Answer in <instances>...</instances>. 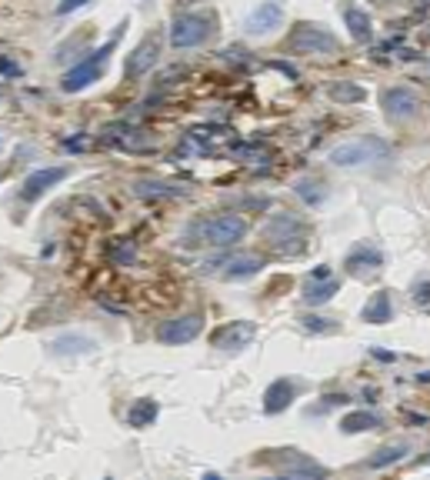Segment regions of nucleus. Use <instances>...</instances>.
<instances>
[{"mask_svg": "<svg viewBox=\"0 0 430 480\" xmlns=\"http://www.w3.org/2000/svg\"><path fill=\"white\" fill-rule=\"evenodd\" d=\"M260 237H264L270 247H277L280 253H293L304 247L307 227L293 214H274L264 227H260Z\"/></svg>", "mask_w": 430, "mask_h": 480, "instance_id": "nucleus-6", "label": "nucleus"}, {"mask_svg": "<svg viewBox=\"0 0 430 480\" xmlns=\"http://www.w3.org/2000/svg\"><path fill=\"white\" fill-rule=\"evenodd\" d=\"M264 267H267V260L260 253H241V257H230L220 277L224 280H251V277H257Z\"/></svg>", "mask_w": 430, "mask_h": 480, "instance_id": "nucleus-16", "label": "nucleus"}, {"mask_svg": "<svg viewBox=\"0 0 430 480\" xmlns=\"http://www.w3.org/2000/svg\"><path fill=\"white\" fill-rule=\"evenodd\" d=\"M267 457H257L260 464H267V467L274 470V474H280V477H327V467L324 464H317L314 457H307L304 450H293V447H287V450H264Z\"/></svg>", "mask_w": 430, "mask_h": 480, "instance_id": "nucleus-5", "label": "nucleus"}, {"mask_svg": "<svg viewBox=\"0 0 430 480\" xmlns=\"http://www.w3.org/2000/svg\"><path fill=\"white\" fill-rule=\"evenodd\" d=\"M380 267H384V253L370 244H357L354 251L343 257V270L350 277H367V274H377Z\"/></svg>", "mask_w": 430, "mask_h": 480, "instance_id": "nucleus-15", "label": "nucleus"}, {"mask_svg": "<svg viewBox=\"0 0 430 480\" xmlns=\"http://www.w3.org/2000/svg\"><path fill=\"white\" fill-rule=\"evenodd\" d=\"M124 27H127V20H120V24H117V30H114V37L107 40V44H101L97 51H90V57H84L80 63H74V67L61 77V90H63V94H80V90L94 87V84L101 80L103 63L110 61V53L117 51V44H120V37H124Z\"/></svg>", "mask_w": 430, "mask_h": 480, "instance_id": "nucleus-1", "label": "nucleus"}, {"mask_svg": "<svg viewBox=\"0 0 430 480\" xmlns=\"http://www.w3.org/2000/svg\"><path fill=\"white\" fill-rule=\"evenodd\" d=\"M67 177H70V167H44V170H34V174H27L24 187H20V201H37L40 194L53 190Z\"/></svg>", "mask_w": 430, "mask_h": 480, "instance_id": "nucleus-14", "label": "nucleus"}, {"mask_svg": "<svg viewBox=\"0 0 430 480\" xmlns=\"http://www.w3.org/2000/svg\"><path fill=\"white\" fill-rule=\"evenodd\" d=\"M287 47L293 53H304V57H330V53L341 51V40L324 24H293Z\"/></svg>", "mask_w": 430, "mask_h": 480, "instance_id": "nucleus-4", "label": "nucleus"}, {"mask_svg": "<svg viewBox=\"0 0 430 480\" xmlns=\"http://www.w3.org/2000/svg\"><path fill=\"white\" fill-rule=\"evenodd\" d=\"M201 334H203V317L201 314H180V317H170V320H164V324L157 327V341H160V343H170V347H177V343L197 341Z\"/></svg>", "mask_w": 430, "mask_h": 480, "instance_id": "nucleus-8", "label": "nucleus"}, {"mask_svg": "<svg viewBox=\"0 0 430 480\" xmlns=\"http://www.w3.org/2000/svg\"><path fill=\"white\" fill-rule=\"evenodd\" d=\"M380 107L391 120H414L420 114V97L414 87H387L380 94Z\"/></svg>", "mask_w": 430, "mask_h": 480, "instance_id": "nucleus-10", "label": "nucleus"}, {"mask_svg": "<svg viewBox=\"0 0 430 480\" xmlns=\"http://www.w3.org/2000/svg\"><path fill=\"white\" fill-rule=\"evenodd\" d=\"M157 414H160L157 400H151V397H140V400H134V404H130V410H127V424H130L134 430H144V427H151L153 420H157Z\"/></svg>", "mask_w": 430, "mask_h": 480, "instance_id": "nucleus-23", "label": "nucleus"}, {"mask_svg": "<svg viewBox=\"0 0 430 480\" xmlns=\"http://www.w3.org/2000/svg\"><path fill=\"white\" fill-rule=\"evenodd\" d=\"M407 454H410V441H391V443H384V447H380L370 460H364V467H367V470L393 467V464H400Z\"/></svg>", "mask_w": 430, "mask_h": 480, "instance_id": "nucleus-19", "label": "nucleus"}, {"mask_svg": "<svg viewBox=\"0 0 430 480\" xmlns=\"http://www.w3.org/2000/svg\"><path fill=\"white\" fill-rule=\"evenodd\" d=\"M293 194H297L304 203H310V207L327 201V187H324V180H314V177H301L297 184H293Z\"/></svg>", "mask_w": 430, "mask_h": 480, "instance_id": "nucleus-25", "label": "nucleus"}, {"mask_svg": "<svg viewBox=\"0 0 430 480\" xmlns=\"http://www.w3.org/2000/svg\"><path fill=\"white\" fill-rule=\"evenodd\" d=\"M51 350L57 357H77V354H94L97 343L90 337H84V334H61V337H53Z\"/></svg>", "mask_w": 430, "mask_h": 480, "instance_id": "nucleus-20", "label": "nucleus"}, {"mask_svg": "<svg viewBox=\"0 0 430 480\" xmlns=\"http://www.w3.org/2000/svg\"><path fill=\"white\" fill-rule=\"evenodd\" d=\"M87 4H94V0H61L57 4V13H74V11H80V7H87Z\"/></svg>", "mask_w": 430, "mask_h": 480, "instance_id": "nucleus-28", "label": "nucleus"}, {"mask_svg": "<svg viewBox=\"0 0 430 480\" xmlns=\"http://www.w3.org/2000/svg\"><path fill=\"white\" fill-rule=\"evenodd\" d=\"M384 420L374 414V410H350V414H343L341 420V430L343 434H367V430H377Z\"/></svg>", "mask_w": 430, "mask_h": 480, "instance_id": "nucleus-24", "label": "nucleus"}, {"mask_svg": "<svg viewBox=\"0 0 430 480\" xmlns=\"http://www.w3.org/2000/svg\"><path fill=\"white\" fill-rule=\"evenodd\" d=\"M301 393H304V384H301V380L277 377L274 384H267V391H264V414H270V417H274V414H284Z\"/></svg>", "mask_w": 430, "mask_h": 480, "instance_id": "nucleus-12", "label": "nucleus"}, {"mask_svg": "<svg viewBox=\"0 0 430 480\" xmlns=\"http://www.w3.org/2000/svg\"><path fill=\"white\" fill-rule=\"evenodd\" d=\"M280 24H284V4H280V0H264V4H257V7L247 13L244 34H247V37H267V34H274Z\"/></svg>", "mask_w": 430, "mask_h": 480, "instance_id": "nucleus-9", "label": "nucleus"}, {"mask_svg": "<svg viewBox=\"0 0 430 480\" xmlns=\"http://www.w3.org/2000/svg\"><path fill=\"white\" fill-rule=\"evenodd\" d=\"M217 17L214 13H180L170 24V47L174 51H194L214 37Z\"/></svg>", "mask_w": 430, "mask_h": 480, "instance_id": "nucleus-3", "label": "nucleus"}, {"mask_svg": "<svg viewBox=\"0 0 430 480\" xmlns=\"http://www.w3.org/2000/svg\"><path fill=\"white\" fill-rule=\"evenodd\" d=\"M157 61H160V34H147V37H144L137 47H134V53L127 57L124 74L130 77V80H137V77L147 74V70H151Z\"/></svg>", "mask_w": 430, "mask_h": 480, "instance_id": "nucleus-13", "label": "nucleus"}, {"mask_svg": "<svg viewBox=\"0 0 430 480\" xmlns=\"http://www.w3.org/2000/svg\"><path fill=\"white\" fill-rule=\"evenodd\" d=\"M327 160L343 170H360V167H374L377 160H391V144L380 137H357L347 144H337L327 153Z\"/></svg>", "mask_w": 430, "mask_h": 480, "instance_id": "nucleus-2", "label": "nucleus"}, {"mask_svg": "<svg viewBox=\"0 0 430 480\" xmlns=\"http://www.w3.org/2000/svg\"><path fill=\"white\" fill-rule=\"evenodd\" d=\"M247 237V220L237 214H220L203 224V240L210 247H234Z\"/></svg>", "mask_w": 430, "mask_h": 480, "instance_id": "nucleus-7", "label": "nucleus"}, {"mask_svg": "<svg viewBox=\"0 0 430 480\" xmlns=\"http://www.w3.org/2000/svg\"><path fill=\"white\" fill-rule=\"evenodd\" d=\"M327 97L337 103H360L364 97H367V90L357 87V84H343V80H337V84H330L327 87Z\"/></svg>", "mask_w": 430, "mask_h": 480, "instance_id": "nucleus-26", "label": "nucleus"}, {"mask_svg": "<svg viewBox=\"0 0 430 480\" xmlns=\"http://www.w3.org/2000/svg\"><path fill=\"white\" fill-rule=\"evenodd\" d=\"M180 7H187V4H201V0H177Z\"/></svg>", "mask_w": 430, "mask_h": 480, "instance_id": "nucleus-30", "label": "nucleus"}, {"mask_svg": "<svg viewBox=\"0 0 430 480\" xmlns=\"http://www.w3.org/2000/svg\"><path fill=\"white\" fill-rule=\"evenodd\" d=\"M360 320H367V324H391V320H393L391 291H377V293H374V297L367 301V307L360 310Z\"/></svg>", "mask_w": 430, "mask_h": 480, "instance_id": "nucleus-21", "label": "nucleus"}, {"mask_svg": "<svg viewBox=\"0 0 430 480\" xmlns=\"http://www.w3.org/2000/svg\"><path fill=\"white\" fill-rule=\"evenodd\" d=\"M337 291H341V280L337 277H310L304 287V303L320 307V303H327Z\"/></svg>", "mask_w": 430, "mask_h": 480, "instance_id": "nucleus-22", "label": "nucleus"}, {"mask_svg": "<svg viewBox=\"0 0 430 480\" xmlns=\"http://www.w3.org/2000/svg\"><path fill=\"white\" fill-rule=\"evenodd\" d=\"M134 194L140 201H177V197H187L190 190L177 187V184H164V180H137Z\"/></svg>", "mask_w": 430, "mask_h": 480, "instance_id": "nucleus-17", "label": "nucleus"}, {"mask_svg": "<svg viewBox=\"0 0 430 480\" xmlns=\"http://www.w3.org/2000/svg\"><path fill=\"white\" fill-rule=\"evenodd\" d=\"M253 334H257V327L251 320H227V324L214 327L210 347H217V350H244L253 341Z\"/></svg>", "mask_w": 430, "mask_h": 480, "instance_id": "nucleus-11", "label": "nucleus"}, {"mask_svg": "<svg viewBox=\"0 0 430 480\" xmlns=\"http://www.w3.org/2000/svg\"><path fill=\"white\" fill-rule=\"evenodd\" d=\"M427 301H430V280H420L417 287H414V303H417V307H424Z\"/></svg>", "mask_w": 430, "mask_h": 480, "instance_id": "nucleus-29", "label": "nucleus"}, {"mask_svg": "<svg viewBox=\"0 0 430 480\" xmlns=\"http://www.w3.org/2000/svg\"><path fill=\"white\" fill-rule=\"evenodd\" d=\"M341 13H343V24H347V30H350V37H354L357 44H367V40L374 37V27H370L367 11H360L357 4H343Z\"/></svg>", "mask_w": 430, "mask_h": 480, "instance_id": "nucleus-18", "label": "nucleus"}, {"mask_svg": "<svg viewBox=\"0 0 430 480\" xmlns=\"http://www.w3.org/2000/svg\"><path fill=\"white\" fill-rule=\"evenodd\" d=\"M374 4H387V0H374Z\"/></svg>", "mask_w": 430, "mask_h": 480, "instance_id": "nucleus-31", "label": "nucleus"}, {"mask_svg": "<svg viewBox=\"0 0 430 480\" xmlns=\"http://www.w3.org/2000/svg\"><path fill=\"white\" fill-rule=\"evenodd\" d=\"M301 327H304L307 334H320V337L337 334V324H334L330 317H317V314H304V317H301Z\"/></svg>", "mask_w": 430, "mask_h": 480, "instance_id": "nucleus-27", "label": "nucleus"}]
</instances>
